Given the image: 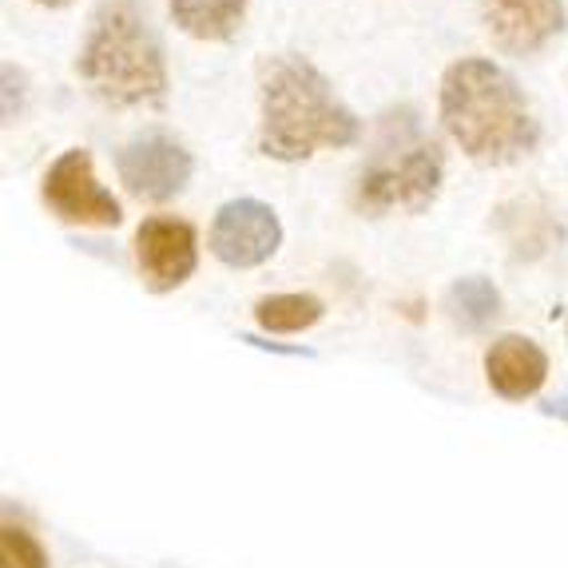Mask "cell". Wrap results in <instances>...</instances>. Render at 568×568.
I'll return each mask as SVG.
<instances>
[{
	"mask_svg": "<svg viewBox=\"0 0 568 568\" xmlns=\"http://www.w3.org/2000/svg\"><path fill=\"white\" fill-rule=\"evenodd\" d=\"M362 140V120L334 95L331 80L306 57L263 60L258 68V152L278 163H303Z\"/></svg>",
	"mask_w": 568,
	"mask_h": 568,
	"instance_id": "cell-1",
	"label": "cell"
},
{
	"mask_svg": "<svg viewBox=\"0 0 568 568\" xmlns=\"http://www.w3.org/2000/svg\"><path fill=\"white\" fill-rule=\"evenodd\" d=\"M437 112L449 140L485 168H509L540 143V123L517 80L485 57H465L446 68Z\"/></svg>",
	"mask_w": 568,
	"mask_h": 568,
	"instance_id": "cell-2",
	"label": "cell"
},
{
	"mask_svg": "<svg viewBox=\"0 0 568 568\" xmlns=\"http://www.w3.org/2000/svg\"><path fill=\"white\" fill-rule=\"evenodd\" d=\"M77 77L108 108H160L168 60L140 0H104L77 52Z\"/></svg>",
	"mask_w": 568,
	"mask_h": 568,
	"instance_id": "cell-3",
	"label": "cell"
},
{
	"mask_svg": "<svg viewBox=\"0 0 568 568\" xmlns=\"http://www.w3.org/2000/svg\"><path fill=\"white\" fill-rule=\"evenodd\" d=\"M442 175H446V160H442L437 140L422 135L414 108H398V112L382 115L378 148L358 171L351 203L366 219L394 215V211L422 215L434 207Z\"/></svg>",
	"mask_w": 568,
	"mask_h": 568,
	"instance_id": "cell-4",
	"label": "cell"
},
{
	"mask_svg": "<svg viewBox=\"0 0 568 568\" xmlns=\"http://www.w3.org/2000/svg\"><path fill=\"white\" fill-rule=\"evenodd\" d=\"M40 200L60 223L72 227H115L123 219L120 200L95 180L92 155L84 148H68L52 160L40 180Z\"/></svg>",
	"mask_w": 568,
	"mask_h": 568,
	"instance_id": "cell-5",
	"label": "cell"
},
{
	"mask_svg": "<svg viewBox=\"0 0 568 568\" xmlns=\"http://www.w3.org/2000/svg\"><path fill=\"white\" fill-rule=\"evenodd\" d=\"M195 160L175 135L160 132H140L115 152V175H120L123 191L140 203H168L175 200L191 183Z\"/></svg>",
	"mask_w": 568,
	"mask_h": 568,
	"instance_id": "cell-6",
	"label": "cell"
},
{
	"mask_svg": "<svg viewBox=\"0 0 568 568\" xmlns=\"http://www.w3.org/2000/svg\"><path fill=\"white\" fill-rule=\"evenodd\" d=\"M278 246H283V223L263 200H231L211 219L207 251L231 271H255L271 263Z\"/></svg>",
	"mask_w": 568,
	"mask_h": 568,
	"instance_id": "cell-7",
	"label": "cell"
},
{
	"mask_svg": "<svg viewBox=\"0 0 568 568\" xmlns=\"http://www.w3.org/2000/svg\"><path fill=\"white\" fill-rule=\"evenodd\" d=\"M135 266H140L143 286L152 294L180 291L200 266L195 227L175 215L143 219L140 231H135Z\"/></svg>",
	"mask_w": 568,
	"mask_h": 568,
	"instance_id": "cell-8",
	"label": "cell"
},
{
	"mask_svg": "<svg viewBox=\"0 0 568 568\" xmlns=\"http://www.w3.org/2000/svg\"><path fill=\"white\" fill-rule=\"evenodd\" d=\"M485 32L505 57H537L565 32V0H485Z\"/></svg>",
	"mask_w": 568,
	"mask_h": 568,
	"instance_id": "cell-9",
	"label": "cell"
},
{
	"mask_svg": "<svg viewBox=\"0 0 568 568\" xmlns=\"http://www.w3.org/2000/svg\"><path fill=\"white\" fill-rule=\"evenodd\" d=\"M549 378V354L525 334H501L485 351V382L497 398L525 402Z\"/></svg>",
	"mask_w": 568,
	"mask_h": 568,
	"instance_id": "cell-10",
	"label": "cell"
},
{
	"mask_svg": "<svg viewBox=\"0 0 568 568\" xmlns=\"http://www.w3.org/2000/svg\"><path fill=\"white\" fill-rule=\"evenodd\" d=\"M246 4L251 0H168V12L187 37L207 40V44H227L243 29Z\"/></svg>",
	"mask_w": 568,
	"mask_h": 568,
	"instance_id": "cell-11",
	"label": "cell"
},
{
	"mask_svg": "<svg viewBox=\"0 0 568 568\" xmlns=\"http://www.w3.org/2000/svg\"><path fill=\"white\" fill-rule=\"evenodd\" d=\"M446 314L462 334H485L501 318V291L485 275H465L446 291Z\"/></svg>",
	"mask_w": 568,
	"mask_h": 568,
	"instance_id": "cell-12",
	"label": "cell"
},
{
	"mask_svg": "<svg viewBox=\"0 0 568 568\" xmlns=\"http://www.w3.org/2000/svg\"><path fill=\"white\" fill-rule=\"evenodd\" d=\"M323 298L314 294H271L255 303V323L266 334H303L323 318Z\"/></svg>",
	"mask_w": 568,
	"mask_h": 568,
	"instance_id": "cell-13",
	"label": "cell"
},
{
	"mask_svg": "<svg viewBox=\"0 0 568 568\" xmlns=\"http://www.w3.org/2000/svg\"><path fill=\"white\" fill-rule=\"evenodd\" d=\"M0 568H48V552L24 525L4 521V529H0Z\"/></svg>",
	"mask_w": 568,
	"mask_h": 568,
	"instance_id": "cell-14",
	"label": "cell"
},
{
	"mask_svg": "<svg viewBox=\"0 0 568 568\" xmlns=\"http://www.w3.org/2000/svg\"><path fill=\"white\" fill-rule=\"evenodd\" d=\"M540 414L557 417V422H568V394H560V398H549L545 406H540Z\"/></svg>",
	"mask_w": 568,
	"mask_h": 568,
	"instance_id": "cell-15",
	"label": "cell"
},
{
	"mask_svg": "<svg viewBox=\"0 0 568 568\" xmlns=\"http://www.w3.org/2000/svg\"><path fill=\"white\" fill-rule=\"evenodd\" d=\"M32 4H40V9H68L72 0H32Z\"/></svg>",
	"mask_w": 568,
	"mask_h": 568,
	"instance_id": "cell-16",
	"label": "cell"
},
{
	"mask_svg": "<svg viewBox=\"0 0 568 568\" xmlns=\"http://www.w3.org/2000/svg\"><path fill=\"white\" fill-rule=\"evenodd\" d=\"M565 334H568V323H565Z\"/></svg>",
	"mask_w": 568,
	"mask_h": 568,
	"instance_id": "cell-17",
	"label": "cell"
}]
</instances>
